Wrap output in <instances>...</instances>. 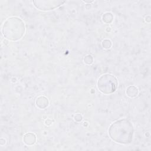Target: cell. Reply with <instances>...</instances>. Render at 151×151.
Segmentation results:
<instances>
[{
    "label": "cell",
    "instance_id": "6",
    "mask_svg": "<svg viewBox=\"0 0 151 151\" xmlns=\"http://www.w3.org/2000/svg\"><path fill=\"white\" fill-rule=\"evenodd\" d=\"M48 100L45 96H40L36 100V105L40 109H45L48 106Z\"/></svg>",
    "mask_w": 151,
    "mask_h": 151
},
{
    "label": "cell",
    "instance_id": "5",
    "mask_svg": "<svg viewBox=\"0 0 151 151\" xmlns=\"http://www.w3.org/2000/svg\"><path fill=\"white\" fill-rule=\"evenodd\" d=\"M23 141L27 145L31 146L35 143L36 136L32 133H27L24 136Z\"/></svg>",
    "mask_w": 151,
    "mask_h": 151
},
{
    "label": "cell",
    "instance_id": "3",
    "mask_svg": "<svg viewBox=\"0 0 151 151\" xmlns=\"http://www.w3.org/2000/svg\"><path fill=\"white\" fill-rule=\"evenodd\" d=\"M97 84L99 91L104 94H109L116 91L118 83L114 76L106 73L99 77Z\"/></svg>",
    "mask_w": 151,
    "mask_h": 151
},
{
    "label": "cell",
    "instance_id": "4",
    "mask_svg": "<svg viewBox=\"0 0 151 151\" xmlns=\"http://www.w3.org/2000/svg\"><path fill=\"white\" fill-rule=\"evenodd\" d=\"M65 1H34L35 6L41 11H50L53 9L63 4Z\"/></svg>",
    "mask_w": 151,
    "mask_h": 151
},
{
    "label": "cell",
    "instance_id": "10",
    "mask_svg": "<svg viewBox=\"0 0 151 151\" xmlns=\"http://www.w3.org/2000/svg\"><path fill=\"white\" fill-rule=\"evenodd\" d=\"M84 62H85L86 64H91L93 63V57H92L91 55H90V54L87 55L85 57V58H84Z\"/></svg>",
    "mask_w": 151,
    "mask_h": 151
},
{
    "label": "cell",
    "instance_id": "2",
    "mask_svg": "<svg viewBox=\"0 0 151 151\" xmlns=\"http://www.w3.org/2000/svg\"><path fill=\"white\" fill-rule=\"evenodd\" d=\"M25 32L24 21L17 17L8 18L4 22L2 32L6 39L15 41L21 39Z\"/></svg>",
    "mask_w": 151,
    "mask_h": 151
},
{
    "label": "cell",
    "instance_id": "1",
    "mask_svg": "<svg viewBox=\"0 0 151 151\" xmlns=\"http://www.w3.org/2000/svg\"><path fill=\"white\" fill-rule=\"evenodd\" d=\"M133 126L126 119H119L113 123L109 129L110 138L120 144L130 143L133 139Z\"/></svg>",
    "mask_w": 151,
    "mask_h": 151
},
{
    "label": "cell",
    "instance_id": "11",
    "mask_svg": "<svg viewBox=\"0 0 151 151\" xmlns=\"http://www.w3.org/2000/svg\"><path fill=\"white\" fill-rule=\"evenodd\" d=\"M74 119H75V120H76L77 122H80V121H81L82 120V116L80 114H77L74 116Z\"/></svg>",
    "mask_w": 151,
    "mask_h": 151
},
{
    "label": "cell",
    "instance_id": "8",
    "mask_svg": "<svg viewBox=\"0 0 151 151\" xmlns=\"http://www.w3.org/2000/svg\"><path fill=\"white\" fill-rule=\"evenodd\" d=\"M113 17L111 13H105L103 15V21L106 23H110L113 21Z\"/></svg>",
    "mask_w": 151,
    "mask_h": 151
},
{
    "label": "cell",
    "instance_id": "9",
    "mask_svg": "<svg viewBox=\"0 0 151 151\" xmlns=\"http://www.w3.org/2000/svg\"><path fill=\"white\" fill-rule=\"evenodd\" d=\"M102 46L106 49L110 48L111 46V42L109 40H104L102 42Z\"/></svg>",
    "mask_w": 151,
    "mask_h": 151
},
{
    "label": "cell",
    "instance_id": "7",
    "mask_svg": "<svg viewBox=\"0 0 151 151\" xmlns=\"http://www.w3.org/2000/svg\"><path fill=\"white\" fill-rule=\"evenodd\" d=\"M126 94L130 97H135L137 96L138 90L134 86H130L127 88Z\"/></svg>",
    "mask_w": 151,
    "mask_h": 151
}]
</instances>
